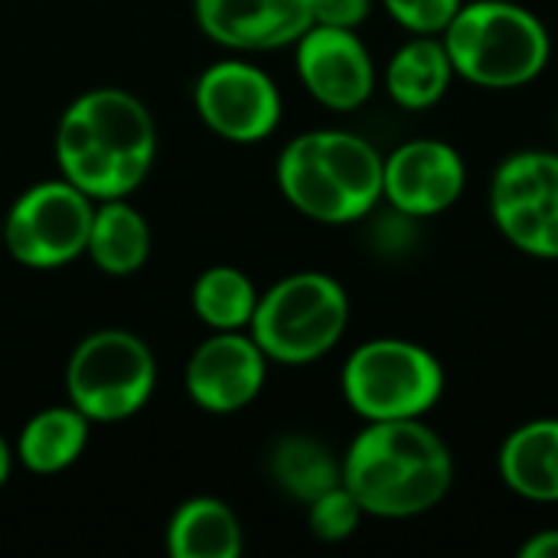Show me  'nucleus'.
<instances>
[{"label": "nucleus", "instance_id": "nucleus-1", "mask_svg": "<svg viewBox=\"0 0 558 558\" xmlns=\"http://www.w3.org/2000/svg\"><path fill=\"white\" fill-rule=\"evenodd\" d=\"M52 154L59 177L95 203L131 196L157 160V124L124 88H88L59 118Z\"/></svg>", "mask_w": 558, "mask_h": 558}, {"label": "nucleus", "instance_id": "nucleus-2", "mask_svg": "<svg viewBox=\"0 0 558 558\" xmlns=\"http://www.w3.org/2000/svg\"><path fill=\"white\" fill-rule=\"evenodd\" d=\"M343 487L366 517L412 520L435 510L454 484L445 438L422 418L366 422L340 458Z\"/></svg>", "mask_w": 558, "mask_h": 558}, {"label": "nucleus", "instance_id": "nucleus-3", "mask_svg": "<svg viewBox=\"0 0 558 558\" xmlns=\"http://www.w3.org/2000/svg\"><path fill=\"white\" fill-rule=\"evenodd\" d=\"M386 157L360 134L340 128L304 131L288 141L275 177L281 196L307 219L350 226L383 199Z\"/></svg>", "mask_w": 558, "mask_h": 558}, {"label": "nucleus", "instance_id": "nucleus-4", "mask_svg": "<svg viewBox=\"0 0 558 558\" xmlns=\"http://www.w3.org/2000/svg\"><path fill=\"white\" fill-rule=\"evenodd\" d=\"M441 39L454 75L481 88H523L553 56L546 23L513 0H464Z\"/></svg>", "mask_w": 558, "mask_h": 558}, {"label": "nucleus", "instance_id": "nucleus-5", "mask_svg": "<svg viewBox=\"0 0 558 558\" xmlns=\"http://www.w3.org/2000/svg\"><path fill=\"white\" fill-rule=\"evenodd\" d=\"M347 324V288L324 271H294L258 294L248 333L268 363L307 366L343 340Z\"/></svg>", "mask_w": 558, "mask_h": 558}, {"label": "nucleus", "instance_id": "nucleus-6", "mask_svg": "<svg viewBox=\"0 0 558 558\" xmlns=\"http://www.w3.org/2000/svg\"><path fill=\"white\" fill-rule=\"evenodd\" d=\"M340 389L363 422L425 418L445 396V369L422 343L379 337L347 356Z\"/></svg>", "mask_w": 558, "mask_h": 558}, {"label": "nucleus", "instance_id": "nucleus-7", "mask_svg": "<svg viewBox=\"0 0 558 558\" xmlns=\"http://www.w3.org/2000/svg\"><path fill=\"white\" fill-rule=\"evenodd\" d=\"M157 389L150 347L121 327H105L75 343L65 363V399L92 425H114L137 415Z\"/></svg>", "mask_w": 558, "mask_h": 558}, {"label": "nucleus", "instance_id": "nucleus-8", "mask_svg": "<svg viewBox=\"0 0 558 558\" xmlns=\"http://www.w3.org/2000/svg\"><path fill=\"white\" fill-rule=\"evenodd\" d=\"M95 199L65 177L26 186L3 213V248L33 271L65 268L85 255Z\"/></svg>", "mask_w": 558, "mask_h": 558}, {"label": "nucleus", "instance_id": "nucleus-9", "mask_svg": "<svg viewBox=\"0 0 558 558\" xmlns=\"http://www.w3.org/2000/svg\"><path fill=\"white\" fill-rule=\"evenodd\" d=\"M490 216L500 235L533 255L558 258V154L520 150L510 154L490 183Z\"/></svg>", "mask_w": 558, "mask_h": 558}, {"label": "nucleus", "instance_id": "nucleus-10", "mask_svg": "<svg viewBox=\"0 0 558 558\" xmlns=\"http://www.w3.org/2000/svg\"><path fill=\"white\" fill-rule=\"evenodd\" d=\"M199 121L232 144H258L281 124V92L275 78L245 59L213 62L193 88Z\"/></svg>", "mask_w": 558, "mask_h": 558}, {"label": "nucleus", "instance_id": "nucleus-11", "mask_svg": "<svg viewBox=\"0 0 558 558\" xmlns=\"http://www.w3.org/2000/svg\"><path fill=\"white\" fill-rule=\"evenodd\" d=\"M268 379V356L248 330H213L186 360V396L209 415L248 409Z\"/></svg>", "mask_w": 558, "mask_h": 558}, {"label": "nucleus", "instance_id": "nucleus-12", "mask_svg": "<svg viewBox=\"0 0 558 558\" xmlns=\"http://www.w3.org/2000/svg\"><path fill=\"white\" fill-rule=\"evenodd\" d=\"M468 186L464 157L438 137H415L396 147L383 163V199L412 219H432L451 209Z\"/></svg>", "mask_w": 558, "mask_h": 558}, {"label": "nucleus", "instance_id": "nucleus-13", "mask_svg": "<svg viewBox=\"0 0 558 558\" xmlns=\"http://www.w3.org/2000/svg\"><path fill=\"white\" fill-rule=\"evenodd\" d=\"M298 78L330 111H356L376 88V62L356 29L311 26L294 43Z\"/></svg>", "mask_w": 558, "mask_h": 558}, {"label": "nucleus", "instance_id": "nucleus-14", "mask_svg": "<svg viewBox=\"0 0 558 558\" xmlns=\"http://www.w3.org/2000/svg\"><path fill=\"white\" fill-rule=\"evenodd\" d=\"M193 16L216 46L271 52L294 46L311 26V0H193Z\"/></svg>", "mask_w": 558, "mask_h": 558}, {"label": "nucleus", "instance_id": "nucleus-15", "mask_svg": "<svg viewBox=\"0 0 558 558\" xmlns=\"http://www.w3.org/2000/svg\"><path fill=\"white\" fill-rule=\"evenodd\" d=\"M500 481L523 500L558 504V418L520 425L500 448Z\"/></svg>", "mask_w": 558, "mask_h": 558}, {"label": "nucleus", "instance_id": "nucleus-16", "mask_svg": "<svg viewBox=\"0 0 558 558\" xmlns=\"http://www.w3.org/2000/svg\"><path fill=\"white\" fill-rule=\"evenodd\" d=\"M88 432L92 422L75 405H49L26 418V425L16 435L13 454L29 474H62L85 454Z\"/></svg>", "mask_w": 558, "mask_h": 558}, {"label": "nucleus", "instance_id": "nucleus-17", "mask_svg": "<svg viewBox=\"0 0 558 558\" xmlns=\"http://www.w3.org/2000/svg\"><path fill=\"white\" fill-rule=\"evenodd\" d=\"M85 255L101 275L111 278L137 275L150 258V226L144 213L131 206L128 196L95 203Z\"/></svg>", "mask_w": 558, "mask_h": 558}, {"label": "nucleus", "instance_id": "nucleus-18", "mask_svg": "<svg viewBox=\"0 0 558 558\" xmlns=\"http://www.w3.org/2000/svg\"><path fill=\"white\" fill-rule=\"evenodd\" d=\"M242 549L245 533L226 500L190 497L167 523V553L173 558H239Z\"/></svg>", "mask_w": 558, "mask_h": 558}, {"label": "nucleus", "instance_id": "nucleus-19", "mask_svg": "<svg viewBox=\"0 0 558 558\" xmlns=\"http://www.w3.org/2000/svg\"><path fill=\"white\" fill-rule=\"evenodd\" d=\"M454 78L451 56L445 49V39L435 36H415L405 46L396 49V56L386 65V92L399 108L422 111L438 105Z\"/></svg>", "mask_w": 558, "mask_h": 558}, {"label": "nucleus", "instance_id": "nucleus-20", "mask_svg": "<svg viewBox=\"0 0 558 558\" xmlns=\"http://www.w3.org/2000/svg\"><path fill=\"white\" fill-rule=\"evenodd\" d=\"M275 484L298 504H311L330 487L343 484V468L333 451L307 435H288L275 445L268 458Z\"/></svg>", "mask_w": 558, "mask_h": 558}, {"label": "nucleus", "instance_id": "nucleus-21", "mask_svg": "<svg viewBox=\"0 0 558 558\" xmlns=\"http://www.w3.org/2000/svg\"><path fill=\"white\" fill-rule=\"evenodd\" d=\"M193 314L209 330H248L258 307V288L235 265H213L193 281Z\"/></svg>", "mask_w": 558, "mask_h": 558}, {"label": "nucleus", "instance_id": "nucleus-22", "mask_svg": "<svg viewBox=\"0 0 558 558\" xmlns=\"http://www.w3.org/2000/svg\"><path fill=\"white\" fill-rule=\"evenodd\" d=\"M363 517L366 513H363L360 500L343 484L330 487L327 494H320L317 500L307 504V526H311V533L320 543H343V539H350L360 530Z\"/></svg>", "mask_w": 558, "mask_h": 558}, {"label": "nucleus", "instance_id": "nucleus-23", "mask_svg": "<svg viewBox=\"0 0 558 558\" xmlns=\"http://www.w3.org/2000/svg\"><path fill=\"white\" fill-rule=\"evenodd\" d=\"M389 16L415 36H441L464 0H383Z\"/></svg>", "mask_w": 558, "mask_h": 558}, {"label": "nucleus", "instance_id": "nucleus-24", "mask_svg": "<svg viewBox=\"0 0 558 558\" xmlns=\"http://www.w3.org/2000/svg\"><path fill=\"white\" fill-rule=\"evenodd\" d=\"M373 0H311L314 26L360 29L369 20Z\"/></svg>", "mask_w": 558, "mask_h": 558}, {"label": "nucleus", "instance_id": "nucleus-25", "mask_svg": "<svg viewBox=\"0 0 558 558\" xmlns=\"http://www.w3.org/2000/svg\"><path fill=\"white\" fill-rule=\"evenodd\" d=\"M523 558H558V530H543L536 536L526 539V546L520 549Z\"/></svg>", "mask_w": 558, "mask_h": 558}, {"label": "nucleus", "instance_id": "nucleus-26", "mask_svg": "<svg viewBox=\"0 0 558 558\" xmlns=\"http://www.w3.org/2000/svg\"><path fill=\"white\" fill-rule=\"evenodd\" d=\"M13 461H16V454H13V448L7 445V438L0 435V487L10 481V471H13Z\"/></svg>", "mask_w": 558, "mask_h": 558}, {"label": "nucleus", "instance_id": "nucleus-27", "mask_svg": "<svg viewBox=\"0 0 558 558\" xmlns=\"http://www.w3.org/2000/svg\"><path fill=\"white\" fill-rule=\"evenodd\" d=\"M0 242H3V216H0Z\"/></svg>", "mask_w": 558, "mask_h": 558}]
</instances>
